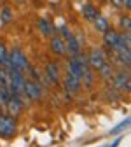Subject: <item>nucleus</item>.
I'll return each instance as SVG.
<instances>
[{
    "mask_svg": "<svg viewBox=\"0 0 131 147\" xmlns=\"http://www.w3.org/2000/svg\"><path fill=\"white\" fill-rule=\"evenodd\" d=\"M7 68H16V70H21V72H25L26 68H28V60H26V56H25V53L21 51V49H12L9 54H7V65H5Z\"/></svg>",
    "mask_w": 131,
    "mask_h": 147,
    "instance_id": "f257e3e1",
    "label": "nucleus"
},
{
    "mask_svg": "<svg viewBox=\"0 0 131 147\" xmlns=\"http://www.w3.org/2000/svg\"><path fill=\"white\" fill-rule=\"evenodd\" d=\"M11 74V93L12 95H23L25 91V76L21 70H16V68H7Z\"/></svg>",
    "mask_w": 131,
    "mask_h": 147,
    "instance_id": "f03ea898",
    "label": "nucleus"
},
{
    "mask_svg": "<svg viewBox=\"0 0 131 147\" xmlns=\"http://www.w3.org/2000/svg\"><path fill=\"white\" fill-rule=\"evenodd\" d=\"M16 131V119L14 116H0V135L11 137Z\"/></svg>",
    "mask_w": 131,
    "mask_h": 147,
    "instance_id": "7ed1b4c3",
    "label": "nucleus"
},
{
    "mask_svg": "<svg viewBox=\"0 0 131 147\" xmlns=\"http://www.w3.org/2000/svg\"><path fill=\"white\" fill-rule=\"evenodd\" d=\"M105 61H107V60H105V54H103L101 49H93V51L89 53V56H87V65H89L91 68H96V70H98Z\"/></svg>",
    "mask_w": 131,
    "mask_h": 147,
    "instance_id": "20e7f679",
    "label": "nucleus"
},
{
    "mask_svg": "<svg viewBox=\"0 0 131 147\" xmlns=\"http://www.w3.org/2000/svg\"><path fill=\"white\" fill-rule=\"evenodd\" d=\"M23 93H26V96H30L32 100H40L42 96V89L40 86L33 82V81H25V91Z\"/></svg>",
    "mask_w": 131,
    "mask_h": 147,
    "instance_id": "39448f33",
    "label": "nucleus"
},
{
    "mask_svg": "<svg viewBox=\"0 0 131 147\" xmlns=\"http://www.w3.org/2000/svg\"><path fill=\"white\" fill-rule=\"evenodd\" d=\"M65 88H67V91H70V93H77L81 89V79L68 72L65 76Z\"/></svg>",
    "mask_w": 131,
    "mask_h": 147,
    "instance_id": "423d86ee",
    "label": "nucleus"
},
{
    "mask_svg": "<svg viewBox=\"0 0 131 147\" xmlns=\"http://www.w3.org/2000/svg\"><path fill=\"white\" fill-rule=\"evenodd\" d=\"M114 84H116V88L121 89V91H129V76H128V72H126V74H124V72L117 74L116 79H114Z\"/></svg>",
    "mask_w": 131,
    "mask_h": 147,
    "instance_id": "0eeeda50",
    "label": "nucleus"
},
{
    "mask_svg": "<svg viewBox=\"0 0 131 147\" xmlns=\"http://www.w3.org/2000/svg\"><path fill=\"white\" fill-rule=\"evenodd\" d=\"M117 40H119V33L117 32H114V30H105L103 32V42H105V46L114 49L116 44H117Z\"/></svg>",
    "mask_w": 131,
    "mask_h": 147,
    "instance_id": "6e6552de",
    "label": "nucleus"
},
{
    "mask_svg": "<svg viewBox=\"0 0 131 147\" xmlns=\"http://www.w3.org/2000/svg\"><path fill=\"white\" fill-rule=\"evenodd\" d=\"M51 51L54 54H65L67 53V47H65V40L60 39V37H52V40H51Z\"/></svg>",
    "mask_w": 131,
    "mask_h": 147,
    "instance_id": "1a4fd4ad",
    "label": "nucleus"
},
{
    "mask_svg": "<svg viewBox=\"0 0 131 147\" xmlns=\"http://www.w3.org/2000/svg\"><path fill=\"white\" fill-rule=\"evenodd\" d=\"M46 76H47V79L51 81V82H60V68H58V65H54V63H49L47 67H46Z\"/></svg>",
    "mask_w": 131,
    "mask_h": 147,
    "instance_id": "9d476101",
    "label": "nucleus"
},
{
    "mask_svg": "<svg viewBox=\"0 0 131 147\" xmlns=\"http://www.w3.org/2000/svg\"><path fill=\"white\" fill-rule=\"evenodd\" d=\"M39 28H40V33H42L44 37H51V35L56 33V30H54V26L51 25L49 20H40V21H39Z\"/></svg>",
    "mask_w": 131,
    "mask_h": 147,
    "instance_id": "9b49d317",
    "label": "nucleus"
},
{
    "mask_svg": "<svg viewBox=\"0 0 131 147\" xmlns=\"http://www.w3.org/2000/svg\"><path fill=\"white\" fill-rule=\"evenodd\" d=\"M84 68H86V67H82L77 60H73V58L68 61V72L73 74V76L79 77V79H81V76H82V70H84Z\"/></svg>",
    "mask_w": 131,
    "mask_h": 147,
    "instance_id": "f8f14e48",
    "label": "nucleus"
},
{
    "mask_svg": "<svg viewBox=\"0 0 131 147\" xmlns=\"http://www.w3.org/2000/svg\"><path fill=\"white\" fill-rule=\"evenodd\" d=\"M82 14H84V18H86L87 21H95L96 18H98V12H96L95 5H91V4H86L82 7Z\"/></svg>",
    "mask_w": 131,
    "mask_h": 147,
    "instance_id": "ddd939ff",
    "label": "nucleus"
},
{
    "mask_svg": "<svg viewBox=\"0 0 131 147\" xmlns=\"http://www.w3.org/2000/svg\"><path fill=\"white\" fill-rule=\"evenodd\" d=\"M65 47H67V51H70L72 54H77V53H81V46H79V40L75 39V37H70V39H67V44H65Z\"/></svg>",
    "mask_w": 131,
    "mask_h": 147,
    "instance_id": "4468645a",
    "label": "nucleus"
},
{
    "mask_svg": "<svg viewBox=\"0 0 131 147\" xmlns=\"http://www.w3.org/2000/svg\"><path fill=\"white\" fill-rule=\"evenodd\" d=\"M98 72H100L101 79H112V77H114V70H112V65H110L108 61H105V63L98 68Z\"/></svg>",
    "mask_w": 131,
    "mask_h": 147,
    "instance_id": "2eb2a0df",
    "label": "nucleus"
},
{
    "mask_svg": "<svg viewBox=\"0 0 131 147\" xmlns=\"http://www.w3.org/2000/svg\"><path fill=\"white\" fill-rule=\"evenodd\" d=\"M0 86L11 88V74L5 68H0Z\"/></svg>",
    "mask_w": 131,
    "mask_h": 147,
    "instance_id": "dca6fc26",
    "label": "nucleus"
},
{
    "mask_svg": "<svg viewBox=\"0 0 131 147\" xmlns=\"http://www.w3.org/2000/svg\"><path fill=\"white\" fill-rule=\"evenodd\" d=\"M117 58H119V63H124L126 67H129V63H131L129 49H126V51H117Z\"/></svg>",
    "mask_w": 131,
    "mask_h": 147,
    "instance_id": "f3484780",
    "label": "nucleus"
},
{
    "mask_svg": "<svg viewBox=\"0 0 131 147\" xmlns=\"http://www.w3.org/2000/svg\"><path fill=\"white\" fill-rule=\"evenodd\" d=\"M95 26H96V30H100V32H105V30H108V21H107V18H103V16H98L96 20H95Z\"/></svg>",
    "mask_w": 131,
    "mask_h": 147,
    "instance_id": "a211bd4d",
    "label": "nucleus"
},
{
    "mask_svg": "<svg viewBox=\"0 0 131 147\" xmlns=\"http://www.w3.org/2000/svg\"><path fill=\"white\" fill-rule=\"evenodd\" d=\"M0 20H2L4 23H11V21H12V9L4 7L2 12H0Z\"/></svg>",
    "mask_w": 131,
    "mask_h": 147,
    "instance_id": "6ab92c4d",
    "label": "nucleus"
},
{
    "mask_svg": "<svg viewBox=\"0 0 131 147\" xmlns=\"http://www.w3.org/2000/svg\"><path fill=\"white\" fill-rule=\"evenodd\" d=\"M7 49L4 44H0V67H5L7 65Z\"/></svg>",
    "mask_w": 131,
    "mask_h": 147,
    "instance_id": "aec40b11",
    "label": "nucleus"
},
{
    "mask_svg": "<svg viewBox=\"0 0 131 147\" xmlns=\"http://www.w3.org/2000/svg\"><path fill=\"white\" fill-rule=\"evenodd\" d=\"M128 124H129V119H124V121H122V123H121L119 126H116L114 130L110 131V135H117V133H121L122 130H126V128H128Z\"/></svg>",
    "mask_w": 131,
    "mask_h": 147,
    "instance_id": "412c9836",
    "label": "nucleus"
},
{
    "mask_svg": "<svg viewBox=\"0 0 131 147\" xmlns=\"http://www.w3.org/2000/svg\"><path fill=\"white\" fill-rule=\"evenodd\" d=\"M121 26H124L126 32H129V16H122L121 18Z\"/></svg>",
    "mask_w": 131,
    "mask_h": 147,
    "instance_id": "4be33fe9",
    "label": "nucleus"
},
{
    "mask_svg": "<svg viewBox=\"0 0 131 147\" xmlns=\"http://www.w3.org/2000/svg\"><path fill=\"white\" fill-rule=\"evenodd\" d=\"M61 33H63L65 39H70V37H72V33H70V30H68L67 26H63V28H61Z\"/></svg>",
    "mask_w": 131,
    "mask_h": 147,
    "instance_id": "5701e85b",
    "label": "nucleus"
},
{
    "mask_svg": "<svg viewBox=\"0 0 131 147\" xmlns=\"http://www.w3.org/2000/svg\"><path fill=\"white\" fill-rule=\"evenodd\" d=\"M110 4L114 7H122V0H110Z\"/></svg>",
    "mask_w": 131,
    "mask_h": 147,
    "instance_id": "b1692460",
    "label": "nucleus"
},
{
    "mask_svg": "<svg viewBox=\"0 0 131 147\" xmlns=\"http://www.w3.org/2000/svg\"><path fill=\"white\" fill-rule=\"evenodd\" d=\"M122 7L129 9V7H131V0H122Z\"/></svg>",
    "mask_w": 131,
    "mask_h": 147,
    "instance_id": "393cba45",
    "label": "nucleus"
},
{
    "mask_svg": "<svg viewBox=\"0 0 131 147\" xmlns=\"http://www.w3.org/2000/svg\"><path fill=\"white\" fill-rule=\"evenodd\" d=\"M119 142H121V138H117L114 144H112V145H108V147H117V145H119Z\"/></svg>",
    "mask_w": 131,
    "mask_h": 147,
    "instance_id": "a878e982",
    "label": "nucleus"
}]
</instances>
